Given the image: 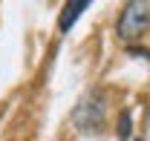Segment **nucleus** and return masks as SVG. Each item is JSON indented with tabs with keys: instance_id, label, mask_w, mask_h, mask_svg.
<instances>
[{
	"instance_id": "7ed1b4c3",
	"label": "nucleus",
	"mask_w": 150,
	"mask_h": 141,
	"mask_svg": "<svg viewBox=\"0 0 150 141\" xmlns=\"http://www.w3.org/2000/svg\"><path fill=\"white\" fill-rule=\"evenodd\" d=\"M130 135V109H121V115H118V138L124 141Z\"/></svg>"
},
{
	"instance_id": "f257e3e1",
	"label": "nucleus",
	"mask_w": 150,
	"mask_h": 141,
	"mask_svg": "<svg viewBox=\"0 0 150 141\" xmlns=\"http://www.w3.org/2000/svg\"><path fill=\"white\" fill-rule=\"evenodd\" d=\"M147 26H150V3H127L118 18V37L136 40L144 35Z\"/></svg>"
},
{
	"instance_id": "f03ea898",
	"label": "nucleus",
	"mask_w": 150,
	"mask_h": 141,
	"mask_svg": "<svg viewBox=\"0 0 150 141\" xmlns=\"http://www.w3.org/2000/svg\"><path fill=\"white\" fill-rule=\"evenodd\" d=\"M84 9H90V0H78V3H67V6H64V12H61V20H58V29H61V32H67V29L72 26L75 20H78V15H81Z\"/></svg>"
}]
</instances>
